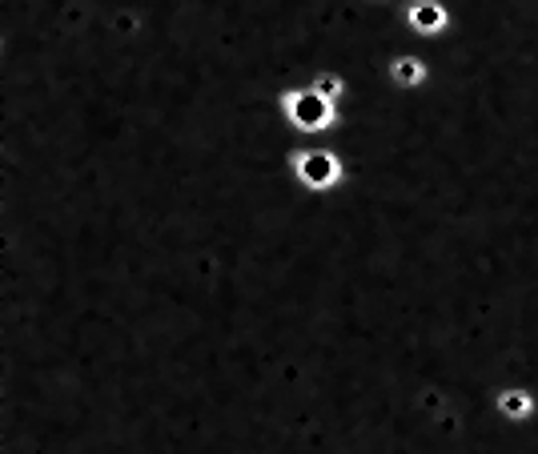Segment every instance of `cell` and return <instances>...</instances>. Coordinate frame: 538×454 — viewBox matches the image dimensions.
<instances>
[{
    "mask_svg": "<svg viewBox=\"0 0 538 454\" xmlns=\"http://www.w3.org/2000/svg\"><path fill=\"white\" fill-rule=\"evenodd\" d=\"M406 21H410L414 33H422V37H438V33H446L450 13H446V5H438V0H414V5L406 9Z\"/></svg>",
    "mask_w": 538,
    "mask_h": 454,
    "instance_id": "3",
    "label": "cell"
},
{
    "mask_svg": "<svg viewBox=\"0 0 538 454\" xmlns=\"http://www.w3.org/2000/svg\"><path fill=\"white\" fill-rule=\"evenodd\" d=\"M314 89H318L326 101H334V105L342 101V81H338V77H318V81H314Z\"/></svg>",
    "mask_w": 538,
    "mask_h": 454,
    "instance_id": "6",
    "label": "cell"
},
{
    "mask_svg": "<svg viewBox=\"0 0 538 454\" xmlns=\"http://www.w3.org/2000/svg\"><path fill=\"white\" fill-rule=\"evenodd\" d=\"M494 410L502 414V418H510V422H526L530 414H534V394L530 390H498V398H494Z\"/></svg>",
    "mask_w": 538,
    "mask_h": 454,
    "instance_id": "4",
    "label": "cell"
},
{
    "mask_svg": "<svg viewBox=\"0 0 538 454\" xmlns=\"http://www.w3.org/2000/svg\"><path fill=\"white\" fill-rule=\"evenodd\" d=\"M294 177L310 189V193H326V189H334V185H342V177H346V165L338 161V153H330V149H302V153H294Z\"/></svg>",
    "mask_w": 538,
    "mask_h": 454,
    "instance_id": "2",
    "label": "cell"
},
{
    "mask_svg": "<svg viewBox=\"0 0 538 454\" xmlns=\"http://www.w3.org/2000/svg\"><path fill=\"white\" fill-rule=\"evenodd\" d=\"M390 81H394L398 89L422 85V81H426V61H418V57H394V61H390Z\"/></svg>",
    "mask_w": 538,
    "mask_h": 454,
    "instance_id": "5",
    "label": "cell"
},
{
    "mask_svg": "<svg viewBox=\"0 0 538 454\" xmlns=\"http://www.w3.org/2000/svg\"><path fill=\"white\" fill-rule=\"evenodd\" d=\"M282 113H286V121H290L294 129H302V133H326V129L338 121V105L326 101L314 85L290 89V93L282 97Z\"/></svg>",
    "mask_w": 538,
    "mask_h": 454,
    "instance_id": "1",
    "label": "cell"
}]
</instances>
